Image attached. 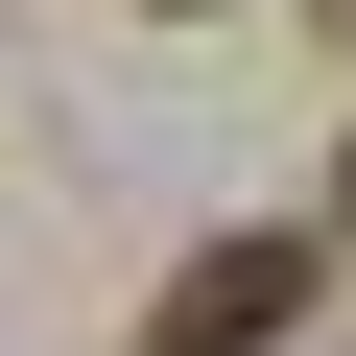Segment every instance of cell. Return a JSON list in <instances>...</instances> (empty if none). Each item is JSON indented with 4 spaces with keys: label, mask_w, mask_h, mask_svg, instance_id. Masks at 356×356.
I'll return each instance as SVG.
<instances>
[{
    "label": "cell",
    "mask_w": 356,
    "mask_h": 356,
    "mask_svg": "<svg viewBox=\"0 0 356 356\" xmlns=\"http://www.w3.org/2000/svg\"><path fill=\"white\" fill-rule=\"evenodd\" d=\"M285 309H309V238H214L191 285H166V309H143V356H261Z\"/></svg>",
    "instance_id": "cell-1"
},
{
    "label": "cell",
    "mask_w": 356,
    "mask_h": 356,
    "mask_svg": "<svg viewBox=\"0 0 356 356\" xmlns=\"http://www.w3.org/2000/svg\"><path fill=\"white\" fill-rule=\"evenodd\" d=\"M332 24H356V0H332Z\"/></svg>",
    "instance_id": "cell-3"
},
{
    "label": "cell",
    "mask_w": 356,
    "mask_h": 356,
    "mask_svg": "<svg viewBox=\"0 0 356 356\" xmlns=\"http://www.w3.org/2000/svg\"><path fill=\"white\" fill-rule=\"evenodd\" d=\"M332 238H356V143H332Z\"/></svg>",
    "instance_id": "cell-2"
}]
</instances>
